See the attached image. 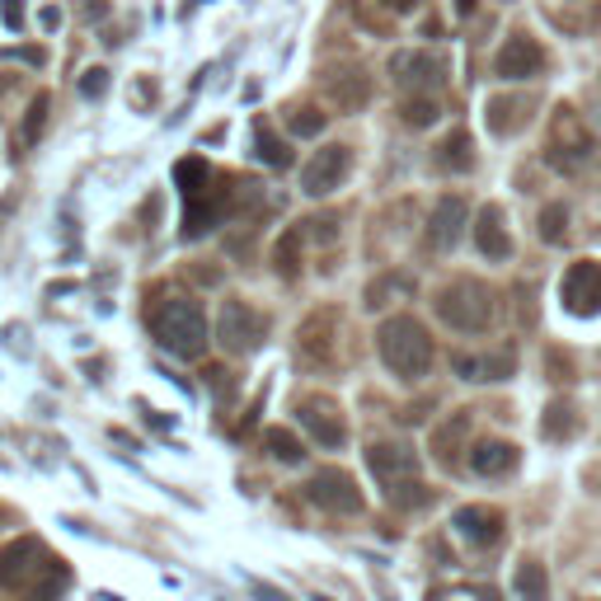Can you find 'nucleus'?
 I'll return each instance as SVG.
<instances>
[{
  "label": "nucleus",
  "mask_w": 601,
  "mask_h": 601,
  "mask_svg": "<svg viewBox=\"0 0 601 601\" xmlns=\"http://www.w3.org/2000/svg\"><path fill=\"white\" fill-rule=\"evenodd\" d=\"M376 353H381V362L400 381H419V376L433 372L437 347H433V334L414 315H390V320H381V329H376Z\"/></svg>",
  "instance_id": "f257e3e1"
},
{
  "label": "nucleus",
  "mask_w": 601,
  "mask_h": 601,
  "mask_svg": "<svg viewBox=\"0 0 601 601\" xmlns=\"http://www.w3.org/2000/svg\"><path fill=\"white\" fill-rule=\"evenodd\" d=\"M151 334L169 357H188V362L208 353V339H212L208 315H202V306L193 296H165L151 315Z\"/></svg>",
  "instance_id": "f03ea898"
},
{
  "label": "nucleus",
  "mask_w": 601,
  "mask_h": 601,
  "mask_svg": "<svg viewBox=\"0 0 601 601\" xmlns=\"http://www.w3.org/2000/svg\"><path fill=\"white\" fill-rule=\"evenodd\" d=\"M437 315H441V325L456 329V334H484L488 320H494V296H488L484 282L456 278L437 292Z\"/></svg>",
  "instance_id": "7ed1b4c3"
},
{
  "label": "nucleus",
  "mask_w": 601,
  "mask_h": 601,
  "mask_svg": "<svg viewBox=\"0 0 601 601\" xmlns=\"http://www.w3.org/2000/svg\"><path fill=\"white\" fill-rule=\"evenodd\" d=\"M268 334V325H263V315L249 306V300H221V320H216V343L226 347V353L235 357H245V353H255V347L263 343Z\"/></svg>",
  "instance_id": "20e7f679"
},
{
  "label": "nucleus",
  "mask_w": 601,
  "mask_h": 601,
  "mask_svg": "<svg viewBox=\"0 0 601 601\" xmlns=\"http://www.w3.org/2000/svg\"><path fill=\"white\" fill-rule=\"evenodd\" d=\"M306 498L315 503V508H325V512H339V517H353V512H362V488H357V480L347 470H320V474H310V484H306Z\"/></svg>",
  "instance_id": "39448f33"
},
{
  "label": "nucleus",
  "mask_w": 601,
  "mask_h": 601,
  "mask_svg": "<svg viewBox=\"0 0 601 601\" xmlns=\"http://www.w3.org/2000/svg\"><path fill=\"white\" fill-rule=\"evenodd\" d=\"M347 169H353V151H347V146H320L306 165H300V193H306V198H329L347 179Z\"/></svg>",
  "instance_id": "423d86ee"
},
{
  "label": "nucleus",
  "mask_w": 601,
  "mask_h": 601,
  "mask_svg": "<svg viewBox=\"0 0 601 601\" xmlns=\"http://www.w3.org/2000/svg\"><path fill=\"white\" fill-rule=\"evenodd\" d=\"M559 296H564V306H568V315H582V320H592V315H601V263L597 259H582V263H574L564 273V287H559Z\"/></svg>",
  "instance_id": "0eeeda50"
},
{
  "label": "nucleus",
  "mask_w": 601,
  "mask_h": 601,
  "mask_svg": "<svg viewBox=\"0 0 601 601\" xmlns=\"http://www.w3.org/2000/svg\"><path fill=\"white\" fill-rule=\"evenodd\" d=\"M550 161L559 169H578L592 161V137L588 128L574 118V108H559L555 114V137H550Z\"/></svg>",
  "instance_id": "6e6552de"
},
{
  "label": "nucleus",
  "mask_w": 601,
  "mask_h": 601,
  "mask_svg": "<svg viewBox=\"0 0 601 601\" xmlns=\"http://www.w3.org/2000/svg\"><path fill=\"white\" fill-rule=\"evenodd\" d=\"M470 226V208H466V198L461 193H447V198H437V208L428 216V249H437V255H447V249H456V240L466 235Z\"/></svg>",
  "instance_id": "1a4fd4ad"
},
{
  "label": "nucleus",
  "mask_w": 601,
  "mask_h": 601,
  "mask_svg": "<svg viewBox=\"0 0 601 601\" xmlns=\"http://www.w3.org/2000/svg\"><path fill=\"white\" fill-rule=\"evenodd\" d=\"M541 67H545V52H541V43L527 34H512L494 57L498 81H531V75H541Z\"/></svg>",
  "instance_id": "9d476101"
},
{
  "label": "nucleus",
  "mask_w": 601,
  "mask_h": 601,
  "mask_svg": "<svg viewBox=\"0 0 601 601\" xmlns=\"http://www.w3.org/2000/svg\"><path fill=\"white\" fill-rule=\"evenodd\" d=\"M367 466H372V474L381 484H400V480H414V474H419V451L404 447V441H372Z\"/></svg>",
  "instance_id": "9b49d317"
},
{
  "label": "nucleus",
  "mask_w": 601,
  "mask_h": 601,
  "mask_svg": "<svg viewBox=\"0 0 601 601\" xmlns=\"http://www.w3.org/2000/svg\"><path fill=\"white\" fill-rule=\"evenodd\" d=\"M390 75H394V85L409 90V94H428L441 81V57H433V52H394Z\"/></svg>",
  "instance_id": "f8f14e48"
},
{
  "label": "nucleus",
  "mask_w": 601,
  "mask_h": 601,
  "mask_svg": "<svg viewBox=\"0 0 601 601\" xmlns=\"http://www.w3.org/2000/svg\"><path fill=\"white\" fill-rule=\"evenodd\" d=\"M43 559V545L34 541V535H24V541H14V545H5L0 550V582L5 588H20V582H34L43 568H52V564H38Z\"/></svg>",
  "instance_id": "ddd939ff"
},
{
  "label": "nucleus",
  "mask_w": 601,
  "mask_h": 601,
  "mask_svg": "<svg viewBox=\"0 0 601 601\" xmlns=\"http://www.w3.org/2000/svg\"><path fill=\"white\" fill-rule=\"evenodd\" d=\"M296 414H300V428L320 441L325 451H339L343 441H347V423L339 419V409L329 404V400H306V404L296 409Z\"/></svg>",
  "instance_id": "4468645a"
},
{
  "label": "nucleus",
  "mask_w": 601,
  "mask_h": 601,
  "mask_svg": "<svg viewBox=\"0 0 601 601\" xmlns=\"http://www.w3.org/2000/svg\"><path fill=\"white\" fill-rule=\"evenodd\" d=\"M451 527H456V535H461V541H470L474 550H488V545L503 541V512L480 508V503H470V508L456 512Z\"/></svg>",
  "instance_id": "2eb2a0df"
},
{
  "label": "nucleus",
  "mask_w": 601,
  "mask_h": 601,
  "mask_svg": "<svg viewBox=\"0 0 601 601\" xmlns=\"http://www.w3.org/2000/svg\"><path fill=\"white\" fill-rule=\"evenodd\" d=\"M474 245H480V255L494 259V263L512 255V235H508V226H503L498 202H484L480 216H474Z\"/></svg>",
  "instance_id": "dca6fc26"
},
{
  "label": "nucleus",
  "mask_w": 601,
  "mask_h": 601,
  "mask_svg": "<svg viewBox=\"0 0 601 601\" xmlns=\"http://www.w3.org/2000/svg\"><path fill=\"white\" fill-rule=\"evenodd\" d=\"M451 367H456V376H461V381H508L512 367H517V357H512V347H503V353H494V357L456 353Z\"/></svg>",
  "instance_id": "f3484780"
},
{
  "label": "nucleus",
  "mask_w": 601,
  "mask_h": 601,
  "mask_svg": "<svg viewBox=\"0 0 601 601\" xmlns=\"http://www.w3.org/2000/svg\"><path fill=\"white\" fill-rule=\"evenodd\" d=\"M512 466H517V447H512V441L488 437V441H480V447L470 451V470L484 474V480H494V474H508Z\"/></svg>",
  "instance_id": "a211bd4d"
},
{
  "label": "nucleus",
  "mask_w": 601,
  "mask_h": 601,
  "mask_svg": "<svg viewBox=\"0 0 601 601\" xmlns=\"http://www.w3.org/2000/svg\"><path fill=\"white\" fill-rule=\"evenodd\" d=\"M470 437V409H461V414H451L441 428L433 433V451L441 466H456V456H461V441Z\"/></svg>",
  "instance_id": "6ab92c4d"
},
{
  "label": "nucleus",
  "mask_w": 601,
  "mask_h": 601,
  "mask_svg": "<svg viewBox=\"0 0 601 601\" xmlns=\"http://www.w3.org/2000/svg\"><path fill=\"white\" fill-rule=\"evenodd\" d=\"M329 99H334L343 114H357V108H367V99H372L367 75H362V71H343V75H334V81H329Z\"/></svg>",
  "instance_id": "aec40b11"
},
{
  "label": "nucleus",
  "mask_w": 601,
  "mask_h": 601,
  "mask_svg": "<svg viewBox=\"0 0 601 601\" xmlns=\"http://www.w3.org/2000/svg\"><path fill=\"white\" fill-rule=\"evenodd\" d=\"M174 184L184 188L188 202H193V198H208V188H212V165L202 161V155H184V161L174 165Z\"/></svg>",
  "instance_id": "412c9836"
},
{
  "label": "nucleus",
  "mask_w": 601,
  "mask_h": 601,
  "mask_svg": "<svg viewBox=\"0 0 601 601\" xmlns=\"http://www.w3.org/2000/svg\"><path fill=\"white\" fill-rule=\"evenodd\" d=\"M437 165H441V169H451V174H466V169L474 165V141H470L466 128H456V132L437 146Z\"/></svg>",
  "instance_id": "4be33fe9"
},
{
  "label": "nucleus",
  "mask_w": 601,
  "mask_h": 601,
  "mask_svg": "<svg viewBox=\"0 0 601 601\" xmlns=\"http://www.w3.org/2000/svg\"><path fill=\"white\" fill-rule=\"evenodd\" d=\"M221 221V202H212V198H193L184 208V240H202L212 226Z\"/></svg>",
  "instance_id": "5701e85b"
},
{
  "label": "nucleus",
  "mask_w": 601,
  "mask_h": 601,
  "mask_svg": "<svg viewBox=\"0 0 601 601\" xmlns=\"http://www.w3.org/2000/svg\"><path fill=\"white\" fill-rule=\"evenodd\" d=\"M512 588H517L521 601H550V578H545V568L535 564V559H521V564H517Z\"/></svg>",
  "instance_id": "b1692460"
},
{
  "label": "nucleus",
  "mask_w": 601,
  "mask_h": 601,
  "mask_svg": "<svg viewBox=\"0 0 601 601\" xmlns=\"http://www.w3.org/2000/svg\"><path fill=\"white\" fill-rule=\"evenodd\" d=\"M386 498L394 503V508H404V512H414V508H428V503H433V488H428V484H423V480H419V474H414V480H400V484H386Z\"/></svg>",
  "instance_id": "393cba45"
},
{
  "label": "nucleus",
  "mask_w": 601,
  "mask_h": 601,
  "mask_svg": "<svg viewBox=\"0 0 601 601\" xmlns=\"http://www.w3.org/2000/svg\"><path fill=\"white\" fill-rule=\"evenodd\" d=\"M263 447H268V456H273V461H282V466H300V456H306V447H300V437H296L292 428H268V433H263Z\"/></svg>",
  "instance_id": "a878e982"
},
{
  "label": "nucleus",
  "mask_w": 601,
  "mask_h": 601,
  "mask_svg": "<svg viewBox=\"0 0 601 601\" xmlns=\"http://www.w3.org/2000/svg\"><path fill=\"white\" fill-rule=\"evenodd\" d=\"M255 155H259V161H263L268 169H287V165H292V146H287L282 137H273L268 128L255 132Z\"/></svg>",
  "instance_id": "bb28decb"
},
{
  "label": "nucleus",
  "mask_w": 601,
  "mask_h": 601,
  "mask_svg": "<svg viewBox=\"0 0 601 601\" xmlns=\"http://www.w3.org/2000/svg\"><path fill=\"white\" fill-rule=\"evenodd\" d=\"M273 263H278V278H300V231H287L282 240L273 245Z\"/></svg>",
  "instance_id": "cd10ccee"
},
{
  "label": "nucleus",
  "mask_w": 601,
  "mask_h": 601,
  "mask_svg": "<svg viewBox=\"0 0 601 601\" xmlns=\"http://www.w3.org/2000/svg\"><path fill=\"white\" fill-rule=\"evenodd\" d=\"M568 433H574V404H568V400H555V404L545 409V419H541V437L564 441Z\"/></svg>",
  "instance_id": "c85d7f7f"
},
{
  "label": "nucleus",
  "mask_w": 601,
  "mask_h": 601,
  "mask_svg": "<svg viewBox=\"0 0 601 601\" xmlns=\"http://www.w3.org/2000/svg\"><path fill=\"white\" fill-rule=\"evenodd\" d=\"M329 128V118L320 108H287V132L292 137H320Z\"/></svg>",
  "instance_id": "c756f323"
},
{
  "label": "nucleus",
  "mask_w": 601,
  "mask_h": 601,
  "mask_svg": "<svg viewBox=\"0 0 601 601\" xmlns=\"http://www.w3.org/2000/svg\"><path fill=\"white\" fill-rule=\"evenodd\" d=\"M541 240L545 245H564L568 240V208H564V202H550V208L541 212Z\"/></svg>",
  "instance_id": "7c9ffc66"
},
{
  "label": "nucleus",
  "mask_w": 601,
  "mask_h": 601,
  "mask_svg": "<svg viewBox=\"0 0 601 601\" xmlns=\"http://www.w3.org/2000/svg\"><path fill=\"white\" fill-rule=\"evenodd\" d=\"M400 114H404L409 128H433L441 118V108H437V99H428V94H414V99H404Z\"/></svg>",
  "instance_id": "2f4dec72"
},
{
  "label": "nucleus",
  "mask_w": 601,
  "mask_h": 601,
  "mask_svg": "<svg viewBox=\"0 0 601 601\" xmlns=\"http://www.w3.org/2000/svg\"><path fill=\"white\" fill-rule=\"evenodd\" d=\"M47 108H52V94L38 90L34 99H28V118H24V141H28V146H34V141L43 137V128H47Z\"/></svg>",
  "instance_id": "473e14b6"
},
{
  "label": "nucleus",
  "mask_w": 601,
  "mask_h": 601,
  "mask_svg": "<svg viewBox=\"0 0 601 601\" xmlns=\"http://www.w3.org/2000/svg\"><path fill=\"white\" fill-rule=\"evenodd\" d=\"M81 94H85V99H104V94H108V71L104 67H90L81 75Z\"/></svg>",
  "instance_id": "72a5a7b5"
},
{
  "label": "nucleus",
  "mask_w": 601,
  "mask_h": 601,
  "mask_svg": "<svg viewBox=\"0 0 601 601\" xmlns=\"http://www.w3.org/2000/svg\"><path fill=\"white\" fill-rule=\"evenodd\" d=\"M0 61H24V67H47V52L43 47H5V52H0Z\"/></svg>",
  "instance_id": "f704fd0d"
},
{
  "label": "nucleus",
  "mask_w": 601,
  "mask_h": 601,
  "mask_svg": "<svg viewBox=\"0 0 601 601\" xmlns=\"http://www.w3.org/2000/svg\"><path fill=\"white\" fill-rule=\"evenodd\" d=\"M0 20H5L10 34H20L24 28V0H0Z\"/></svg>",
  "instance_id": "c9c22d12"
},
{
  "label": "nucleus",
  "mask_w": 601,
  "mask_h": 601,
  "mask_svg": "<svg viewBox=\"0 0 601 601\" xmlns=\"http://www.w3.org/2000/svg\"><path fill=\"white\" fill-rule=\"evenodd\" d=\"M108 14V0H85V20H104Z\"/></svg>",
  "instance_id": "e433bc0d"
},
{
  "label": "nucleus",
  "mask_w": 601,
  "mask_h": 601,
  "mask_svg": "<svg viewBox=\"0 0 601 601\" xmlns=\"http://www.w3.org/2000/svg\"><path fill=\"white\" fill-rule=\"evenodd\" d=\"M381 5H386V10H394V14H409V10L419 5V0H381Z\"/></svg>",
  "instance_id": "4c0bfd02"
},
{
  "label": "nucleus",
  "mask_w": 601,
  "mask_h": 601,
  "mask_svg": "<svg viewBox=\"0 0 601 601\" xmlns=\"http://www.w3.org/2000/svg\"><path fill=\"white\" fill-rule=\"evenodd\" d=\"M57 24H61V10L47 5V10H43V28H57Z\"/></svg>",
  "instance_id": "58836bf2"
},
{
  "label": "nucleus",
  "mask_w": 601,
  "mask_h": 601,
  "mask_svg": "<svg viewBox=\"0 0 601 601\" xmlns=\"http://www.w3.org/2000/svg\"><path fill=\"white\" fill-rule=\"evenodd\" d=\"M484 601H498V592H484Z\"/></svg>",
  "instance_id": "ea45409f"
},
{
  "label": "nucleus",
  "mask_w": 601,
  "mask_h": 601,
  "mask_svg": "<svg viewBox=\"0 0 601 601\" xmlns=\"http://www.w3.org/2000/svg\"><path fill=\"white\" fill-rule=\"evenodd\" d=\"M0 521H5V508H0Z\"/></svg>",
  "instance_id": "a19ab883"
}]
</instances>
